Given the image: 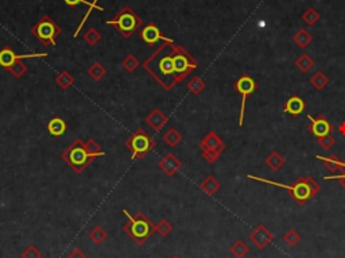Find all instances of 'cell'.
I'll use <instances>...</instances> for the list:
<instances>
[{
    "mask_svg": "<svg viewBox=\"0 0 345 258\" xmlns=\"http://www.w3.org/2000/svg\"><path fill=\"white\" fill-rule=\"evenodd\" d=\"M305 20H306V23H309V24H314L315 23V20L318 19V15L315 14L314 12V10H309V11L306 12L305 14Z\"/></svg>",
    "mask_w": 345,
    "mask_h": 258,
    "instance_id": "40",
    "label": "cell"
},
{
    "mask_svg": "<svg viewBox=\"0 0 345 258\" xmlns=\"http://www.w3.org/2000/svg\"><path fill=\"white\" fill-rule=\"evenodd\" d=\"M124 145L125 147L131 151L132 161L143 160L147 154H150L151 151L154 150V147L156 146L153 137L146 130L140 129V127L135 130V132L132 134L131 137L125 141Z\"/></svg>",
    "mask_w": 345,
    "mask_h": 258,
    "instance_id": "5",
    "label": "cell"
},
{
    "mask_svg": "<svg viewBox=\"0 0 345 258\" xmlns=\"http://www.w3.org/2000/svg\"><path fill=\"white\" fill-rule=\"evenodd\" d=\"M55 84L58 85L62 91H68L71 85L74 84V76H71L68 71H62L55 77Z\"/></svg>",
    "mask_w": 345,
    "mask_h": 258,
    "instance_id": "24",
    "label": "cell"
},
{
    "mask_svg": "<svg viewBox=\"0 0 345 258\" xmlns=\"http://www.w3.org/2000/svg\"><path fill=\"white\" fill-rule=\"evenodd\" d=\"M317 158L320 161L324 162V165L327 166V169L332 173H345V162L339 160L337 156H330V157H322L317 156Z\"/></svg>",
    "mask_w": 345,
    "mask_h": 258,
    "instance_id": "17",
    "label": "cell"
},
{
    "mask_svg": "<svg viewBox=\"0 0 345 258\" xmlns=\"http://www.w3.org/2000/svg\"><path fill=\"white\" fill-rule=\"evenodd\" d=\"M344 162H345V161H344Z\"/></svg>",
    "mask_w": 345,
    "mask_h": 258,
    "instance_id": "45",
    "label": "cell"
},
{
    "mask_svg": "<svg viewBox=\"0 0 345 258\" xmlns=\"http://www.w3.org/2000/svg\"><path fill=\"white\" fill-rule=\"evenodd\" d=\"M84 39L86 41V42L89 43V45H92V46H95L96 43L99 42V39H100V34L97 33V31L95 30V29H90V30H88V33H85V36H84Z\"/></svg>",
    "mask_w": 345,
    "mask_h": 258,
    "instance_id": "38",
    "label": "cell"
},
{
    "mask_svg": "<svg viewBox=\"0 0 345 258\" xmlns=\"http://www.w3.org/2000/svg\"><path fill=\"white\" fill-rule=\"evenodd\" d=\"M274 240L273 233H270L266 226L259 224L258 227L250 234V240L259 250H263L270 245V242Z\"/></svg>",
    "mask_w": 345,
    "mask_h": 258,
    "instance_id": "11",
    "label": "cell"
},
{
    "mask_svg": "<svg viewBox=\"0 0 345 258\" xmlns=\"http://www.w3.org/2000/svg\"><path fill=\"white\" fill-rule=\"evenodd\" d=\"M88 237H89V240H92L95 245L100 246V245H103V243L108 240V233L102 226H96V227L90 230Z\"/></svg>",
    "mask_w": 345,
    "mask_h": 258,
    "instance_id": "23",
    "label": "cell"
},
{
    "mask_svg": "<svg viewBox=\"0 0 345 258\" xmlns=\"http://www.w3.org/2000/svg\"><path fill=\"white\" fill-rule=\"evenodd\" d=\"M309 119L310 122H311L309 126L310 132H311L314 137H317V138L325 137V135L332 132V125H330L324 116H318V118H315V119H313L311 116H309Z\"/></svg>",
    "mask_w": 345,
    "mask_h": 258,
    "instance_id": "14",
    "label": "cell"
},
{
    "mask_svg": "<svg viewBox=\"0 0 345 258\" xmlns=\"http://www.w3.org/2000/svg\"><path fill=\"white\" fill-rule=\"evenodd\" d=\"M200 147H201V151L216 150L223 153V151L225 150V144H224V141H223L216 132L209 131L208 134L204 137L203 141H201Z\"/></svg>",
    "mask_w": 345,
    "mask_h": 258,
    "instance_id": "13",
    "label": "cell"
},
{
    "mask_svg": "<svg viewBox=\"0 0 345 258\" xmlns=\"http://www.w3.org/2000/svg\"><path fill=\"white\" fill-rule=\"evenodd\" d=\"M123 214L128 218V222L123 226V231L138 246H143L155 233V224H153V222L142 211L137 212L135 215H131L127 210H123Z\"/></svg>",
    "mask_w": 345,
    "mask_h": 258,
    "instance_id": "3",
    "label": "cell"
},
{
    "mask_svg": "<svg viewBox=\"0 0 345 258\" xmlns=\"http://www.w3.org/2000/svg\"><path fill=\"white\" fill-rule=\"evenodd\" d=\"M235 90L242 95V106H240V115H239V126H243L244 111H245V100L251 93L256 90V83L254 78L248 74H243L235 83Z\"/></svg>",
    "mask_w": 345,
    "mask_h": 258,
    "instance_id": "8",
    "label": "cell"
},
{
    "mask_svg": "<svg viewBox=\"0 0 345 258\" xmlns=\"http://www.w3.org/2000/svg\"><path fill=\"white\" fill-rule=\"evenodd\" d=\"M229 250H231V253H232L233 257L236 258H244L247 254H248V252H250L248 246H247L242 240H236L235 243H232V246H231Z\"/></svg>",
    "mask_w": 345,
    "mask_h": 258,
    "instance_id": "28",
    "label": "cell"
},
{
    "mask_svg": "<svg viewBox=\"0 0 345 258\" xmlns=\"http://www.w3.org/2000/svg\"><path fill=\"white\" fill-rule=\"evenodd\" d=\"M166 43L143 62V69L163 90L172 91L196 69L198 62L182 46H175L174 43L169 45L170 52H166Z\"/></svg>",
    "mask_w": 345,
    "mask_h": 258,
    "instance_id": "1",
    "label": "cell"
},
{
    "mask_svg": "<svg viewBox=\"0 0 345 258\" xmlns=\"http://www.w3.org/2000/svg\"><path fill=\"white\" fill-rule=\"evenodd\" d=\"M285 158L280 156L278 151H273V153L266 158V165H267L268 168L271 169L273 172H278L280 168L285 166Z\"/></svg>",
    "mask_w": 345,
    "mask_h": 258,
    "instance_id": "22",
    "label": "cell"
},
{
    "mask_svg": "<svg viewBox=\"0 0 345 258\" xmlns=\"http://www.w3.org/2000/svg\"><path fill=\"white\" fill-rule=\"evenodd\" d=\"M310 84L313 85L317 91H321L329 84V78H328V76L325 74V73L317 72L311 76V78H310Z\"/></svg>",
    "mask_w": 345,
    "mask_h": 258,
    "instance_id": "25",
    "label": "cell"
},
{
    "mask_svg": "<svg viewBox=\"0 0 345 258\" xmlns=\"http://www.w3.org/2000/svg\"><path fill=\"white\" fill-rule=\"evenodd\" d=\"M108 24L113 26L116 30L119 31L120 36L124 37L125 39L130 38V37L135 33V31L142 26V19L138 17V14L131 7L125 6L121 11L111 20H108Z\"/></svg>",
    "mask_w": 345,
    "mask_h": 258,
    "instance_id": "6",
    "label": "cell"
},
{
    "mask_svg": "<svg viewBox=\"0 0 345 258\" xmlns=\"http://www.w3.org/2000/svg\"><path fill=\"white\" fill-rule=\"evenodd\" d=\"M317 141H318V145L321 146L322 149H325V150L332 149L333 145L336 144V138H334L333 135H330V134H328L325 137H321V138H317Z\"/></svg>",
    "mask_w": 345,
    "mask_h": 258,
    "instance_id": "37",
    "label": "cell"
},
{
    "mask_svg": "<svg viewBox=\"0 0 345 258\" xmlns=\"http://www.w3.org/2000/svg\"><path fill=\"white\" fill-rule=\"evenodd\" d=\"M48 53H33V54H17L10 46H6L0 50V66L8 69L17 61L23 60V58H39V57H48Z\"/></svg>",
    "mask_w": 345,
    "mask_h": 258,
    "instance_id": "9",
    "label": "cell"
},
{
    "mask_svg": "<svg viewBox=\"0 0 345 258\" xmlns=\"http://www.w3.org/2000/svg\"><path fill=\"white\" fill-rule=\"evenodd\" d=\"M172 224L170 222H167L166 219H162L161 222L155 226V233L161 235V237H167L172 231Z\"/></svg>",
    "mask_w": 345,
    "mask_h": 258,
    "instance_id": "32",
    "label": "cell"
},
{
    "mask_svg": "<svg viewBox=\"0 0 345 258\" xmlns=\"http://www.w3.org/2000/svg\"><path fill=\"white\" fill-rule=\"evenodd\" d=\"M221 184L219 183V180L214 177V176H212V174H209V176H207L205 177V180L200 184V188L203 189L204 192L207 193V195H209V196H213L214 193L217 192L219 189H220Z\"/></svg>",
    "mask_w": 345,
    "mask_h": 258,
    "instance_id": "20",
    "label": "cell"
},
{
    "mask_svg": "<svg viewBox=\"0 0 345 258\" xmlns=\"http://www.w3.org/2000/svg\"><path fill=\"white\" fill-rule=\"evenodd\" d=\"M7 71L11 73L12 76H14L15 78H20L22 76H23L24 73L27 72V65H24L23 62H22V60H19L17 61L14 65L10 66Z\"/></svg>",
    "mask_w": 345,
    "mask_h": 258,
    "instance_id": "31",
    "label": "cell"
},
{
    "mask_svg": "<svg viewBox=\"0 0 345 258\" xmlns=\"http://www.w3.org/2000/svg\"><path fill=\"white\" fill-rule=\"evenodd\" d=\"M99 156L92 154L89 150L86 149L85 142L81 138H77L73 144L66 147V150L61 154L62 161L65 162L66 165L74 170V173L81 174L85 169L89 166L92 162H95V160Z\"/></svg>",
    "mask_w": 345,
    "mask_h": 258,
    "instance_id": "4",
    "label": "cell"
},
{
    "mask_svg": "<svg viewBox=\"0 0 345 258\" xmlns=\"http://www.w3.org/2000/svg\"><path fill=\"white\" fill-rule=\"evenodd\" d=\"M85 146H86V149L89 150V153H92V154H96V156L99 157H104L105 156V153L102 150V146L97 144V141L93 138H89L88 141H85Z\"/></svg>",
    "mask_w": 345,
    "mask_h": 258,
    "instance_id": "33",
    "label": "cell"
},
{
    "mask_svg": "<svg viewBox=\"0 0 345 258\" xmlns=\"http://www.w3.org/2000/svg\"><path fill=\"white\" fill-rule=\"evenodd\" d=\"M64 1H65L68 6H70V7H76L77 4H80V3H84V4H86V6L90 7L89 12H88V14H86L85 17H84L83 22L80 23L77 31L74 33V37H77L78 34H80V31H81V27H83L84 24H85V22H86V19L89 18V14H90V11H92V10H97V11H104V8H103V7L97 6V4H93V3H89L88 0H64Z\"/></svg>",
    "mask_w": 345,
    "mask_h": 258,
    "instance_id": "19",
    "label": "cell"
},
{
    "mask_svg": "<svg viewBox=\"0 0 345 258\" xmlns=\"http://www.w3.org/2000/svg\"><path fill=\"white\" fill-rule=\"evenodd\" d=\"M305 108H306V104H305L304 99L301 96H298V95H293V96L289 97V100L285 103L283 111H285L286 114H290L293 115V116H298V115H301L304 112Z\"/></svg>",
    "mask_w": 345,
    "mask_h": 258,
    "instance_id": "15",
    "label": "cell"
},
{
    "mask_svg": "<svg viewBox=\"0 0 345 258\" xmlns=\"http://www.w3.org/2000/svg\"><path fill=\"white\" fill-rule=\"evenodd\" d=\"M247 177L250 180L260 181V183H266V184H270V185L283 188V189H286L287 192L290 193V196L295 202H298L299 204H304V203H306L311 198H314L315 195L320 192L318 183L314 179H311V177H302V179L295 181L293 185L280 184V183H276V181L267 180V179H263V177H256V176H252V174H247Z\"/></svg>",
    "mask_w": 345,
    "mask_h": 258,
    "instance_id": "2",
    "label": "cell"
},
{
    "mask_svg": "<svg viewBox=\"0 0 345 258\" xmlns=\"http://www.w3.org/2000/svg\"><path fill=\"white\" fill-rule=\"evenodd\" d=\"M139 65H140V62H139L137 57L132 55V54H128L124 58V61H123V68H124L128 73L135 72L138 68H139Z\"/></svg>",
    "mask_w": 345,
    "mask_h": 258,
    "instance_id": "30",
    "label": "cell"
},
{
    "mask_svg": "<svg viewBox=\"0 0 345 258\" xmlns=\"http://www.w3.org/2000/svg\"><path fill=\"white\" fill-rule=\"evenodd\" d=\"M339 180L340 185L343 186L345 189V173L343 174H333V176H329V177H325V180Z\"/></svg>",
    "mask_w": 345,
    "mask_h": 258,
    "instance_id": "41",
    "label": "cell"
},
{
    "mask_svg": "<svg viewBox=\"0 0 345 258\" xmlns=\"http://www.w3.org/2000/svg\"><path fill=\"white\" fill-rule=\"evenodd\" d=\"M105 74H107V69H105L100 62H95V64L88 69V76H89L93 81L102 80Z\"/></svg>",
    "mask_w": 345,
    "mask_h": 258,
    "instance_id": "26",
    "label": "cell"
},
{
    "mask_svg": "<svg viewBox=\"0 0 345 258\" xmlns=\"http://www.w3.org/2000/svg\"><path fill=\"white\" fill-rule=\"evenodd\" d=\"M22 258H42V253L35 245H29L22 252Z\"/></svg>",
    "mask_w": 345,
    "mask_h": 258,
    "instance_id": "36",
    "label": "cell"
},
{
    "mask_svg": "<svg viewBox=\"0 0 345 258\" xmlns=\"http://www.w3.org/2000/svg\"><path fill=\"white\" fill-rule=\"evenodd\" d=\"M68 258H86V256L81 249H74V250H71Z\"/></svg>",
    "mask_w": 345,
    "mask_h": 258,
    "instance_id": "42",
    "label": "cell"
},
{
    "mask_svg": "<svg viewBox=\"0 0 345 258\" xmlns=\"http://www.w3.org/2000/svg\"><path fill=\"white\" fill-rule=\"evenodd\" d=\"M205 88H207L205 81H204L201 77H198V76H194V77L191 78L190 81L188 83V90L190 91L193 95H196V96L197 95H200Z\"/></svg>",
    "mask_w": 345,
    "mask_h": 258,
    "instance_id": "27",
    "label": "cell"
},
{
    "mask_svg": "<svg viewBox=\"0 0 345 258\" xmlns=\"http://www.w3.org/2000/svg\"><path fill=\"white\" fill-rule=\"evenodd\" d=\"M299 240H301V235L298 234L295 230H293V228L292 230H289V231L283 235V240H285L286 243H287L290 247L297 246V243L299 242Z\"/></svg>",
    "mask_w": 345,
    "mask_h": 258,
    "instance_id": "34",
    "label": "cell"
},
{
    "mask_svg": "<svg viewBox=\"0 0 345 258\" xmlns=\"http://www.w3.org/2000/svg\"><path fill=\"white\" fill-rule=\"evenodd\" d=\"M294 39H295V42H297V45L299 46V48H306V46L310 43V41H311V37L308 34V31L301 30L299 33H298L297 36H295Z\"/></svg>",
    "mask_w": 345,
    "mask_h": 258,
    "instance_id": "35",
    "label": "cell"
},
{
    "mask_svg": "<svg viewBox=\"0 0 345 258\" xmlns=\"http://www.w3.org/2000/svg\"><path fill=\"white\" fill-rule=\"evenodd\" d=\"M158 168L161 169L167 177H172L174 174L182 168V161L178 157H175L172 153H167L162 157L161 161L158 162Z\"/></svg>",
    "mask_w": 345,
    "mask_h": 258,
    "instance_id": "12",
    "label": "cell"
},
{
    "mask_svg": "<svg viewBox=\"0 0 345 258\" xmlns=\"http://www.w3.org/2000/svg\"><path fill=\"white\" fill-rule=\"evenodd\" d=\"M31 34L35 37L38 41H41L43 45L54 46L57 37H60L61 34V29L53 19L45 15L31 27Z\"/></svg>",
    "mask_w": 345,
    "mask_h": 258,
    "instance_id": "7",
    "label": "cell"
},
{
    "mask_svg": "<svg viewBox=\"0 0 345 258\" xmlns=\"http://www.w3.org/2000/svg\"><path fill=\"white\" fill-rule=\"evenodd\" d=\"M167 122H169V118L162 112L159 108H154V110L147 115V118H146V123H147L153 130H155V131L161 130Z\"/></svg>",
    "mask_w": 345,
    "mask_h": 258,
    "instance_id": "16",
    "label": "cell"
},
{
    "mask_svg": "<svg viewBox=\"0 0 345 258\" xmlns=\"http://www.w3.org/2000/svg\"><path fill=\"white\" fill-rule=\"evenodd\" d=\"M163 142L169 146V147H175L177 145L182 141V134L177 130V129H169L165 134H163Z\"/></svg>",
    "mask_w": 345,
    "mask_h": 258,
    "instance_id": "21",
    "label": "cell"
},
{
    "mask_svg": "<svg viewBox=\"0 0 345 258\" xmlns=\"http://www.w3.org/2000/svg\"><path fill=\"white\" fill-rule=\"evenodd\" d=\"M170 258H181L179 256H177V254H172V256H170Z\"/></svg>",
    "mask_w": 345,
    "mask_h": 258,
    "instance_id": "43",
    "label": "cell"
},
{
    "mask_svg": "<svg viewBox=\"0 0 345 258\" xmlns=\"http://www.w3.org/2000/svg\"><path fill=\"white\" fill-rule=\"evenodd\" d=\"M46 130L53 137H62L66 132V130H68V125H66V122L62 118L54 116L53 119L49 120V123L46 125Z\"/></svg>",
    "mask_w": 345,
    "mask_h": 258,
    "instance_id": "18",
    "label": "cell"
},
{
    "mask_svg": "<svg viewBox=\"0 0 345 258\" xmlns=\"http://www.w3.org/2000/svg\"><path fill=\"white\" fill-rule=\"evenodd\" d=\"M140 38H142L144 42L147 43L149 46H154L159 41H163V42L167 43H174L172 38H167L162 34V31L159 30V27L154 23H149L146 24L144 27L140 31Z\"/></svg>",
    "mask_w": 345,
    "mask_h": 258,
    "instance_id": "10",
    "label": "cell"
},
{
    "mask_svg": "<svg viewBox=\"0 0 345 258\" xmlns=\"http://www.w3.org/2000/svg\"><path fill=\"white\" fill-rule=\"evenodd\" d=\"M295 65L302 73H308L314 66V61L310 58L308 54H302L297 61H295Z\"/></svg>",
    "mask_w": 345,
    "mask_h": 258,
    "instance_id": "29",
    "label": "cell"
},
{
    "mask_svg": "<svg viewBox=\"0 0 345 258\" xmlns=\"http://www.w3.org/2000/svg\"><path fill=\"white\" fill-rule=\"evenodd\" d=\"M97 1H99V0H93V4H96V3H97Z\"/></svg>",
    "mask_w": 345,
    "mask_h": 258,
    "instance_id": "44",
    "label": "cell"
},
{
    "mask_svg": "<svg viewBox=\"0 0 345 258\" xmlns=\"http://www.w3.org/2000/svg\"><path fill=\"white\" fill-rule=\"evenodd\" d=\"M220 156H221L220 151H216V150L203 151V158L205 160V161L208 162V164H214V162L219 160V157Z\"/></svg>",
    "mask_w": 345,
    "mask_h": 258,
    "instance_id": "39",
    "label": "cell"
}]
</instances>
